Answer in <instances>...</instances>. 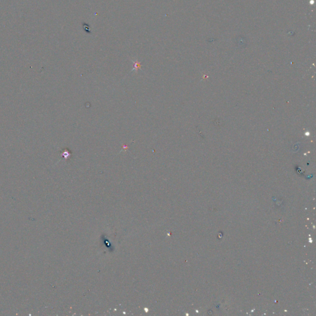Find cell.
<instances>
[{
  "label": "cell",
  "instance_id": "obj_2",
  "mask_svg": "<svg viewBox=\"0 0 316 316\" xmlns=\"http://www.w3.org/2000/svg\"><path fill=\"white\" fill-rule=\"evenodd\" d=\"M63 156H64L66 159H67L70 156V154L69 153L68 151H65V152H63Z\"/></svg>",
  "mask_w": 316,
  "mask_h": 316
},
{
  "label": "cell",
  "instance_id": "obj_1",
  "mask_svg": "<svg viewBox=\"0 0 316 316\" xmlns=\"http://www.w3.org/2000/svg\"><path fill=\"white\" fill-rule=\"evenodd\" d=\"M133 62H134V69L132 70H135L136 72H138V70L139 69H141V65L140 63H139L138 61H133Z\"/></svg>",
  "mask_w": 316,
  "mask_h": 316
},
{
  "label": "cell",
  "instance_id": "obj_3",
  "mask_svg": "<svg viewBox=\"0 0 316 316\" xmlns=\"http://www.w3.org/2000/svg\"><path fill=\"white\" fill-rule=\"evenodd\" d=\"M123 148L125 149V150H127L128 149V146L127 145H123Z\"/></svg>",
  "mask_w": 316,
  "mask_h": 316
}]
</instances>
